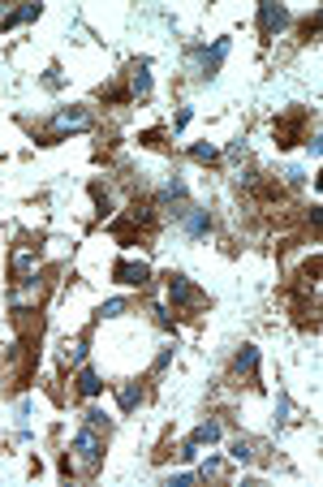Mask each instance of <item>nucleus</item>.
I'll return each mask as SVG.
<instances>
[{"label":"nucleus","mask_w":323,"mask_h":487,"mask_svg":"<svg viewBox=\"0 0 323 487\" xmlns=\"http://www.w3.org/2000/svg\"><path fill=\"white\" fill-rule=\"evenodd\" d=\"M73 457H78V466H82L87 475L99 470V461H104V440L95 436V427H87V432L73 436Z\"/></svg>","instance_id":"1"},{"label":"nucleus","mask_w":323,"mask_h":487,"mask_svg":"<svg viewBox=\"0 0 323 487\" xmlns=\"http://www.w3.org/2000/svg\"><path fill=\"white\" fill-rule=\"evenodd\" d=\"M302 130H306V108H289L285 116H276V125H272V134H276L280 147L302 143Z\"/></svg>","instance_id":"2"},{"label":"nucleus","mask_w":323,"mask_h":487,"mask_svg":"<svg viewBox=\"0 0 323 487\" xmlns=\"http://www.w3.org/2000/svg\"><path fill=\"white\" fill-rule=\"evenodd\" d=\"M78 130H91V112H87L82 104H73V108H65V112H56V116H52L48 143H52V139H60V134H78Z\"/></svg>","instance_id":"3"},{"label":"nucleus","mask_w":323,"mask_h":487,"mask_svg":"<svg viewBox=\"0 0 323 487\" xmlns=\"http://www.w3.org/2000/svg\"><path fill=\"white\" fill-rule=\"evenodd\" d=\"M285 26H289V9L276 5V0H263V5H259V35L272 39L276 30H285Z\"/></svg>","instance_id":"4"},{"label":"nucleus","mask_w":323,"mask_h":487,"mask_svg":"<svg viewBox=\"0 0 323 487\" xmlns=\"http://www.w3.org/2000/svg\"><path fill=\"white\" fill-rule=\"evenodd\" d=\"M168 298H173V306H203V294L181 272H168Z\"/></svg>","instance_id":"5"},{"label":"nucleus","mask_w":323,"mask_h":487,"mask_svg":"<svg viewBox=\"0 0 323 487\" xmlns=\"http://www.w3.org/2000/svg\"><path fill=\"white\" fill-rule=\"evenodd\" d=\"M147 276H151V267L143 259H116L112 263V281H121V285H147Z\"/></svg>","instance_id":"6"},{"label":"nucleus","mask_w":323,"mask_h":487,"mask_svg":"<svg viewBox=\"0 0 323 487\" xmlns=\"http://www.w3.org/2000/svg\"><path fill=\"white\" fill-rule=\"evenodd\" d=\"M159 203L173 207V216L181 220V211H186V181H181V177H168L164 190H159Z\"/></svg>","instance_id":"7"},{"label":"nucleus","mask_w":323,"mask_h":487,"mask_svg":"<svg viewBox=\"0 0 323 487\" xmlns=\"http://www.w3.org/2000/svg\"><path fill=\"white\" fill-rule=\"evenodd\" d=\"M130 82H134L130 95H138V100H147V95H151V61H147V56L130 65Z\"/></svg>","instance_id":"8"},{"label":"nucleus","mask_w":323,"mask_h":487,"mask_svg":"<svg viewBox=\"0 0 323 487\" xmlns=\"http://www.w3.org/2000/svg\"><path fill=\"white\" fill-rule=\"evenodd\" d=\"M229 48H233V39H216L211 52H203V78H216V73H220V65H225Z\"/></svg>","instance_id":"9"},{"label":"nucleus","mask_w":323,"mask_h":487,"mask_svg":"<svg viewBox=\"0 0 323 487\" xmlns=\"http://www.w3.org/2000/svg\"><path fill=\"white\" fill-rule=\"evenodd\" d=\"M181 224H186L190 238H203V233L211 229V216H207L203 207H186V211H181Z\"/></svg>","instance_id":"10"},{"label":"nucleus","mask_w":323,"mask_h":487,"mask_svg":"<svg viewBox=\"0 0 323 487\" xmlns=\"http://www.w3.org/2000/svg\"><path fill=\"white\" fill-rule=\"evenodd\" d=\"M233 371H237V375H246V380H254V375H259V349H254V345H241V354H237V362H233Z\"/></svg>","instance_id":"11"},{"label":"nucleus","mask_w":323,"mask_h":487,"mask_svg":"<svg viewBox=\"0 0 323 487\" xmlns=\"http://www.w3.org/2000/svg\"><path fill=\"white\" fill-rule=\"evenodd\" d=\"M138 401H143V388H138L134 380H125V384H116V405H121V410H125V414L134 410V405H138Z\"/></svg>","instance_id":"12"},{"label":"nucleus","mask_w":323,"mask_h":487,"mask_svg":"<svg viewBox=\"0 0 323 487\" xmlns=\"http://www.w3.org/2000/svg\"><path fill=\"white\" fill-rule=\"evenodd\" d=\"M78 393H82V397H99V393H104V384H99V375L91 371V366L78 371Z\"/></svg>","instance_id":"13"},{"label":"nucleus","mask_w":323,"mask_h":487,"mask_svg":"<svg viewBox=\"0 0 323 487\" xmlns=\"http://www.w3.org/2000/svg\"><path fill=\"white\" fill-rule=\"evenodd\" d=\"M190 440L198 444V449H203V444H216V440H220V423H216V418H207V423H198Z\"/></svg>","instance_id":"14"},{"label":"nucleus","mask_w":323,"mask_h":487,"mask_svg":"<svg viewBox=\"0 0 323 487\" xmlns=\"http://www.w3.org/2000/svg\"><path fill=\"white\" fill-rule=\"evenodd\" d=\"M30 17H39V5H30V0H26V5L9 9V17H5V30H9V26H22V22H30Z\"/></svg>","instance_id":"15"},{"label":"nucleus","mask_w":323,"mask_h":487,"mask_svg":"<svg viewBox=\"0 0 323 487\" xmlns=\"http://www.w3.org/2000/svg\"><path fill=\"white\" fill-rule=\"evenodd\" d=\"M87 345H91V337H87V333H82V337H73V341L65 345V362H73V366H78V362L87 358Z\"/></svg>","instance_id":"16"},{"label":"nucleus","mask_w":323,"mask_h":487,"mask_svg":"<svg viewBox=\"0 0 323 487\" xmlns=\"http://www.w3.org/2000/svg\"><path fill=\"white\" fill-rule=\"evenodd\" d=\"M91 199L99 203V211H112V194H108V186H99V181H95V186H91Z\"/></svg>","instance_id":"17"},{"label":"nucleus","mask_w":323,"mask_h":487,"mask_svg":"<svg viewBox=\"0 0 323 487\" xmlns=\"http://www.w3.org/2000/svg\"><path fill=\"white\" fill-rule=\"evenodd\" d=\"M190 155H194V160H203V164H211V160H216L220 151H216L211 143H194V147H190Z\"/></svg>","instance_id":"18"},{"label":"nucleus","mask_w":323,"mask_h":487,"mask_svg":"<svg viewBox=\"0 0 323 487\" xmlns=\"http://www.w3.org/2000/svg\"><path fill=\"white\" fill-rule=\"evenodd\" d=\"M229 457H233V461H250V457H254V449H250V440H233V449H229Z\"/></svg>","instance_id":"19"},{"label":"nucleus","mask_w":323,"mask_h":487,"mask_svg":"<svg viewBox=\"0 0 323 487\" xmlns=\"http://www.w3.org/2000/svg\"><path fill=\"white\" fill-rule=\"evenodd\" d=\"M121 310H125V302H121V298H112V302H104V306H99V319H112V315H121Z\"/></svg>","instance_id":"20"},{"label":"nucleus","mask_w":323,"mask_h":487,"mask_svg":"<svg viewBox=\"0 0 323 487\" xmlns=\"http://www.w3.org/2000/svg\"><path fill=\"white\" fill-rule=\"evenodd\" d=\"M198 475H203V479H216V475H225V461H220V457H211L207 466H203V470H198Z\"/></svg>","instance_id":"21"},{"label":"nucleus","mask_w":323,"mask_h":487,"mask_svg":"<svg viewBox=\"0 0 323 487\" xmlns=\"http://www.w3.org/2000/svg\"><path fill=\"white\" fill-rule=\"evenodd\" d=\"M87 427H95V432H99V427H108V414L104 410H87Z\"/></svg>","instance_id":"22"},{"label":"nucleus","mask_w":323,"mask_h":487,"mask_svg":"<svg viewBox=\"0 0 323 487\" xmlns=\"http://www.w3.org/2000/svg\"><path fill=\"white\" fill-rule=\"evenodd\" d=\"M276 414H280L276 423H289V397L285 393H280V401H276Z\"/></svg>","instance_id":"23"},{"label":"nucleus","mask_w":323,"mask_h":487,"mask_svg":"<svg viewBox=\"0 0 323 487\" xmlns=\"http://www.w3.org/2000/svg\"><path fill=\"white\" fill-rule=\"evenodd\" d=\"M190 116H194L190 108H181V112H177V121H173V130H186V125H190Z\"/></svg>","instance_id":"24"},{"label":"nucleus","mask_w":323,"mask_h":487,"mask_svg":"<svg viewBox=\"0 0 323 487\" xmlns=\"http://www.w3.org/2000/svg\"><path fill=\"white\" fill-rule=\"evenodd\" d=\"M181 457L194 461V457H198V444H194V440H186V444H181Z\"/></svg>","instance_id":"25"},{"label":"nucleus","mask_w":323,"mask_h":487,"mask_svg":"<svg viewBox=\"0 0 323 487\" xmlns=\"http://www.w3.org/2000/svg\"><path fill=\"white\" fill-rule=\"evenodd\" d=\"M168 362H173V349H159V358H155V371H164Z\"/></svg>","instance_id":"26"},{"label":"nucleus","mask_w":323,"mask_h":487,"mask_svg":"<svg viewBox=\"0 0 323 487\" xmlns=\"http://www.w3.org/2000/svg\"><path fill=\"white\" fill-rule=\"evenodd\" d=\"M285 177H289V186H302V181H306V172H302V168H289Z\"/></svg>","instance_id":"27"},{"label":"nucleus","mask_w":323,"mask_h":487,"mask_svg":"<svg viewBox=\"0 0 323 487\" xmlns=\"http://www.w3.org/2000/svg\"><path fill=\"white\" fill-rule=\"evenodd\" d=\"M159 139H164L159 130H147V134H143V143H147V147H159Z\"/></svg>","instance_id":"28"}]
</instances>
